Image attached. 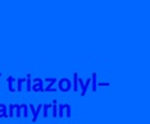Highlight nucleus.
<instances>
[{"label":"nucleus","mask_w":150,"mask_h":124,"mask_svg":"<svg viewBox=\"0 0 150 124\" xmlns=\"http://www.w3.org/2000/svg\"><path fill=\"white\" fill-rule=\"evenodd\" d=\"M8 86H9V91L14 92V80L13 78H9L8 80Z\"/></svg>","instance_id":"nucleus-13"},{"label":"nucleus","mask_w":150,"mask_h":124,"mask_svg":"<svg viewBox=\"0 0 150 124\" xmlns=\"http://www.w3.org/2000/svg\"><path fill=\"white\" fill-rule=\"evenodd\" d=\"M52 110H53V113H52L53 118H58V104H57V101H55V100H54V101H53Z\"/></svg>","instance_id":"nucleus-9"},{"label":"nucleus","mask_w":150,"mask_h":124,"mask_svg":"<svg viewBox=\"0 0 150 124\" xmlns=\"http://www.w3.org/2000/svg\"><path fill=\"white\" fill-rule=\"evenodd\" d=\"M35 92H41L44 91V87H42V81L41 80H36V82L33 83V86L31 87Z\"/></svg>","instance_id":"nucleus-4"},{"label":"nucleus","mask_w":150,"mask_h":124,"mask_svg":"<svg viewBox=\"0 0 150 124\" xmlns=\"http://www.w3.org/2000/svg\"><path fill=\"white\" fill-rule=\"evenodd\" d=\"M58 116L59 118H63V116H67V118H71V106L69 104H59V109H58Z\"/></svg>","instance_id":"nucleus-1"},{"label":"nucleus","mask_w":150,"mask_h":124,"mask_svg":"<svg viewBox=\"0 0 150 124\" xmlns=\"http://www.w3.org/2000/svg\"><path fill=\"white\" fill-rule=\"evenodd\" d=\"M0 118H8V109L4 104H0Z\"/></svg>","instance_id":"nucleus-5"},{"label":"nucleus","mask_w":150,"mask_h":124,"mask_svg":"<svg viewBox=\"0 0 150 124\" xmlns=\"http://www.w3.org/2000/svg\"><path fill=\"white\" fill-rule=\"evenodd\" d=\"M9 111H8V116L9 118H14V104H11L9 105Z\"/></svg>","instance_id":"nucleus-12"},{"label":"nucleus","mask_w":150,"mask_h":124,"mask_svg":"<svg viewBox=\"0 0 150 124\" xmlns=\"http://www.w3.org/2000/svg\"><path fill=\"white\" fill-rule=\"evenodd\" d=\"M14 116L16 118H21L22 116V109H21V105L18 104H14Z\"/></svg>","instance_id":"nucleus-7"},{"label":"nucleus","mask_w":150,"mask_h":124,"mask_svg":"<svg viewBox=\"0 0 150 124\" xmlns=\"http://www.w3.org/2000/svg\"><path fill=\"white\" fill-rule=\"evenodd\" d=\"M80 82V86H81V95L85 96V94H86V91H87V87H88V85H90V80L87 81V83H82V81H78Z\"/></svg>","instance_id":"nucleus-6"},{"label":"nucleus","mask_w":150,"mask_h":124,"mask_svg":"<svg viewBox=\"0 0 150 124\" xmlns=\"http://www.w3.org/2000/svg\"><path fill=\"white\" fill-rule=\"evenodd\" d=\"M42 109H44V111H42V116H44V118H47V116H49V110L52 109V105L42 104Z\"/></svg>","instance_id":"nucleus-8"},{"label":"nucleus","mask_w":150,"mask_h":124,"mask_svg":"<svg viewBox=\"0 0 150 124\" xmlns=\"http://www.w3.org/2000/svg\"><path fill=\"white\" fill-rule=\"evenodd\" d=\"M21 109H22V116L23 118H28V106H27L26 104H22Z\"/></svg>","instance_id":"nucleus-10"},{"label":"nucleus","mask_w":150,"mask_h":124,"mask_svg":"<svg viewBox=\"0 0 150 124\" xmlns=\"http://www.w3.org/2000/svg\"><path fill=\"white\" fill-rule=\"evenodd\" d=\"M50 81V83L47 85V87L45 88V91L46 92H55V89L53 88V85H54V82H55V80H49Z\"/></svg>","instance_id":"nucleus-11"},{"label":"nucleus","mask_w":150,"mask_h":124,"mask_svg":"<svg viewBox=\"0 0 150 124\" xmlns=\"http://www.w3.org/2000/svg\"><path fill=\"white\" fill-rule=\"evenodd\" d=\"M95 78H96V75H93V91H96V80H95Z\"/></svg>","instance_id":"nucleus-14"},{"label":"nucleus","mask_w":150,"mask_h":124,"mask_svg":"<svg viewBox=\"0 0 150 124\" xmlns=\"http://www.w3.org/2000/svg\"><path fill=\"white\" fill-rule=\"evenodd\" d=\"M30 109H31V111H32V122H36L37 120V116H39V114H40V111H41V109H42V104H39V106L37 108H35L32 104H30V106H28Z\"/></svg>","instance_id":"nucleus-2"},{"label":"nucleus","mask_w":150,"mask_h":124,"mask_svg":"<svg viewBox=\"0 0 150 124\" xmlns=\"http://www.w3.org/2000/svg\"><path fill=\"white\" fill-rule=\"evenodd\" d=\"M22 85H23V80L18 81V91H22Z\"/></svg>","instance_id":"nucleus-15"},{"label":"nucleus","mask_w":150,"mask_h":124,"mask_svg":"<svg viewBox=\"0 0 150 124\" xmlns=\"http://www.w3.org/2000/svg\"><path fill=\"white\" fill-rule=\"evenodd\" d=\"M69 88H71V82L68 80H62L59 82V89L60 91L67 92V91H69Z\"/></svg>","instance_id":"nucleus-3"}]
</instances>
